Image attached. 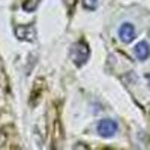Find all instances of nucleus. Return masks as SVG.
Listing matches in <instances>:
<instances>
[{
  "mask_svg": "<svg viewBox=\"0 0 150 150\" xmlns=\"http://www.w3.org/2000/svg\"><path fill=\"white\" fill-rule=\"evenodd\" d=\"M134 53H135V56H137L138 60H147L149 56H150V47L146 41H141V42H138L135 45Z\"/></svg>",
  "mask_w": 150,
  "mask_h": 150,
  "instance_id": "nucleus-5",
  "label": "nucleus"
},
{
  "mask_svg": "<svg viewBox=\"0 0 150 150\" xmlns=\"http://www.w3.org/2000/svg\"><path fill=\"white\" fill-rule=\"evenodd\" d=\"M90 57V48L87 45L86 41H78L75 42L71 48V59L74 62V65H77L78 68L86 65L87 60Z\"/></svg>",
  "mask_w": 150,
  "mask_h": 150,
  "instance_id": "nucleus-1",
  "label": "nucleus"
},
{
  "mask_svg": "<svg viewBox=\"0 0 150 150\" xmlns=\"http://www.w3.org/2000/svg\"><path fill=\"white\" fill-rule=\"evenodd\" d=\"M75 2H77V0H65V5H66V8L71 11V9L75 6Z\"/></svg>",
  "mask_w": 150,
  "mask_h": 150,
  "instance_id": "nucleus-8",
  "label": "nucleus"
},
{
  "mask_svg": "<svg viewBox=\"0 0 150 150\" xmlns=\"http://www.w3.org/2000/svg\"><path fill=\"white\" fill-rule=\"evenodd\" d=\"M3 143H5V135L0 132V146H3Z\"/></svg>",
  "mask_w": 150,
  "mask_h": 150,
  "instance_id": "nucleus-9",
  "label": "nucleus"
},
{
  "mask_svg": "<svg viewBox=\"0 0 150 150\" xmlns=\"http://www.w3.org/2000/svg\"><path fill=\"white\" fill-rule=\"evenodd\" d=\"M99 5V0H83V6L89 11H95Z\"/></svg>",
  "mask_w": 150,
  "mask_h": 150,
  "instance_id": "nucleus-7",
  "label": "nucleus"
},
{
  "mask_svg": "<svg viewBox=\"0 0 150 150\" xmlns=\"http://www.w3.org/2000/svg\"><path fill=\"white\" fill-rule=\"evenodd\" d=\"M119 38L125 44H129L135 39V27L131 23H123L119 29Z\"/></svg>",
  "mask_w": 150,
  "mask_h": 150,
  "instance_id": "nucleus-4",
  "label": "nucleus"
},
{
  "mask_svg": "<svg viewBox=\"0 0 150 150\" xmlns=\"http://www.w3.org/2000/svg\"><path fill=\"white\" fill-rule=\"evenodd\" d=\"M96 131L101 137H104V138H111V137H114L116 132L119 131V125L112 119H102V120H99Z\"/></svg>",
  "mask_w": 150,
  "mask_h": 150,
  "instance_id": "nucleus-2",
  "label": "nucleus"
},
{
  "mask_svg": "<svg viewBox=\"0 0 150 150\" xmlns=\"http://www.w3.org/2000/svg\"><path fill=\"white\" fill-rule=\"evenodd\" d=\"M149 36H150V32H149Z\"/></svg>",
  "mask_w": 150,
  "mask_h": 150,
  "instance_id": "nucleus-10",
  "label": "nucleus"
},
{
  "mask_svg": "<svg viewBox=\"0 0 150 150\" xmlns=\"http://www.w3.org/2000/svg\"><path fill=\"white\" fill-rule=\"evenodd\" d=\"M38 5H39V0H24L23 9L26 12H33L38 8Z\"/></svg>",
  "mask_w": 150,
  "mask_h": 150,
  "instance_id": "nucleus-6",
  "label": "nucleus"
},
{
  "mask_svg": "<svg viewBox=\"0 0 150 150\" xmlns=\"http://www.w3.org/2000/svg\"><path fill=\"white\" fill-rule=\"evenodd\" d=\"M15 35L20 41H35L36 38V27L35 24H26V26H17L15 27Z\"/></svg>",
  "mask_w": 150,
  "mask_h": 150,
  "instance_id": "nucleus-3",
  "label": "nucleus"
}]
</instances>
